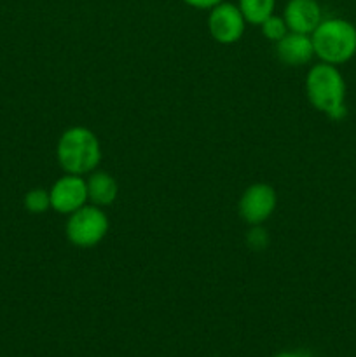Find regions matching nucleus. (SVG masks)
I'll return each mask as SVG.
<instances>
[{"label":"nucleus","mask_w":356,"mask_h":357,"mask_svg":"<svg viewBox=\"0 0 356 357\" xmlns=\"http://www.w3.org/2000/svg\"><path fill=\"white\" fill-rule=\"evenodd\" d=\"M272 357H307V356H304V354H300V352H279V354H276V356H272Z\"/></svg>","instance_id":"nucleus-16"},{"label":"nucleus","mask_w":356,"mask_h":357,"mask_svg":"<svg viewBox=\"0 0 356 357\" xmlns=\"http://www.w3.org/2000/svg\"><path fill=\"white\" fill-rule=\"evenodd\" d=\"M246 28V20L239 7L230 2H220L218 6L209 9L208 30L213 40L218 44L229 45L239 40Z\"/></svg>","instance_id":"nucleus-5"},{"label":"nucleus","mask_w":356,"mask_h":357,"mask_svg":"<svg viewBox=\"0 0 356 357\" xmlns=\"http://www.w3.org/2000/svg\"><path fill=\"white\" fill-rule=\"evenodd\" d=\"M283 17L290 31L311 35L323 21L321 6L318 0H288L283 10Z\"/></svg>","instance_id":"nucleus-8"},{"label":"nucleus","mask_w":356,"mask_h":357,"mask_svg":"<svg viewBox=\"0 0 356 357\" xmlns=\"http://www.w3.org/2000/svg\"><path fill=\"white\" fill-rule=\"evenodd\" d=\"M237 7L243 13L246 23L260 26L269 16L274 14L276 0H239Z\"/></svg>","instance_id":"nucleus-11"},{"label":"nucleus","mask_w":356,"mask_h":357,"mask_svg":"<svg viewBox=\"0 0 356 357\" xmlns=\"http://www.w3.org/2000/svg\"><path fill=\"white\" fill-rule=\"evenodd\" d=\"M260 28L264 37L271 42H279L290 31L288 26H286L285 17L276 16V14L269 16L267 20L260 24Z\"/></svg>","instance_id":"nucleus-13"},{"label":"nucleus","mask_w":356,"mask_h":357,"mask_svg":"<svg viewBox=\"0 0 356 357\" xmlns=\"http://www.w3.org/2000/svg\"><path fill=\"white\" fill-rule=\"evenodd\" d=\"M51 195V208L61 215H72L77 209L86 206L87 202V183L79 174H66L49 190Z\"/></svg>","instance_id":"nucleus-7"},{"label":"nucleus","mask_w":356,"mask_h":357,"mask_svg":"<svg viewBox=\"0 0 356 357\" xmlns=\"http://www.w3.org/2000/svg\"><path fill=\"white\" fill-rule=\"evenodd\" d=\"M276 190L267 183H253L239 199V216L248 225H262L276 209Z\"/></svg>","instance_id":"nucleus-6"},{"label":"nucleus","mask_w":356,"mask_h":357,"mask_svg":"<svg viewBox=\"0 0 356 357\" xmlns=\"http://www.w3.org/2000/svg\"><path fill=\"white\" fill-rule=\"evenodd\" d=\"M306 93L311 105L332 121H342L346 108V82L335 65L318 63L307 72Z\"/></svg>","instance_id":"nucleus-1"},{"label":"nucleus","mask_w":356,"mask_h":357,"mask_svg":"<svg viewBox=\"0 0 356 357\" xmlns=\"http://www.w3.org/2000/svg\"><path fill=\"white\" fill-rule=\"evenodd\" d=\"M56 157L66 174L93 173L101 160L100 142L91 129L75 126L59 136Z\"/></svg>","instance_id":"nucleus-2"},{"label":"nucleus","mask_w":356,"mask_h":357,"mask_svg":"<svg viewBox=\"0 0 356 357\" xmlns=\"http://www.w3.org/2000/svg\"><path fill=\"white\" fill-rule=\"evenodd\" d=\"M314 56L328 65L348 63L356 54V26L342 17H328L311 33Z\"/></svg>","instance_id":"nucleus-3"},{"label":"nucleus","mask_w":356,"mask_h":357,"mask_svg":"<svg viewBox=\"0 0 356 357\" xmlns=\"http://www.w3.org/2000/svg\"><path fill=\"white\" fill-rule=\"evenodd\" d=\"M276 54L288 66L307 65L314 56L311 35L288 31L281 40L276 42Z\"/></svg>","instance_id":"nucleus-9"},{"label":"nucleus","mask_w":356,"mask_h":357,"mask_svg":"<svg viewBox=\"0 0 356 357\" xmlns=\"http://www.w3.org/2000/svg\"><path fill=\"white\" fill-rule=\"evenodd\" d=\"M87 183V201L98 208L114 204L119 194V185L112 174L96 171L91 173V176L86 180Z\"/></svg>","instance_id":"nucleus-10"},{"label":"nucleus","mask_w":356,"mask_h":357,"mask_svg":"<svg viewBox=\"0 0 356 357\" xmlns=\"http://www.w3.org/2000/svg\"><path fill=\"white\" fill-rule=\"evenodd\" d=\"M187 6L194 7V9H212V7L218 6L223 0H184Z\"/></svg>","instance_id":"nucleus-15"},{"label":"nucleus","mask_w":356,"mask_h":357,"mask_svg":"<svg viewBox=\"0 0 356 357\" xmlns=\"http://www.w3.org/2000/svg\"><path fill=\"white\" fill-rule=\"evenodd\" d=\"M108 216L98 206H82L66 220V237L77 248H94L108 234Z\"/></svg>","instance_id":"nucleus-4"},{"label":"nucleus","mask_w":356,"mask_h":357,"mask_svg":"<svg viewBox=\"0 0 356 357\" xmlns=\"http://www.w3.org/2000/svg\"><path fill=\"white\" fill-rule=\"evenodd\" d=\"M248 244L253 250H264L267 246V236H265V230L260 229V225H257L251 230L250 236H248Z\"/></svg>","instance_id":"nucleus-14"},{"label":"nucleus","mask_w":356,"mask_h":357,"mask_svg":"<svg viewBox=\"0 0 356 357\" xmlns=\"http://www.w3.org/2000/svg\"><path fill=\"white\" fill-rule=\"evenodd\" d=\"M23 204L27 211L40 215L51 209V195H49V190H44V188H31L24 195Z\"/></svg>","instance_id":"nucleus-12"}]
</instances>
